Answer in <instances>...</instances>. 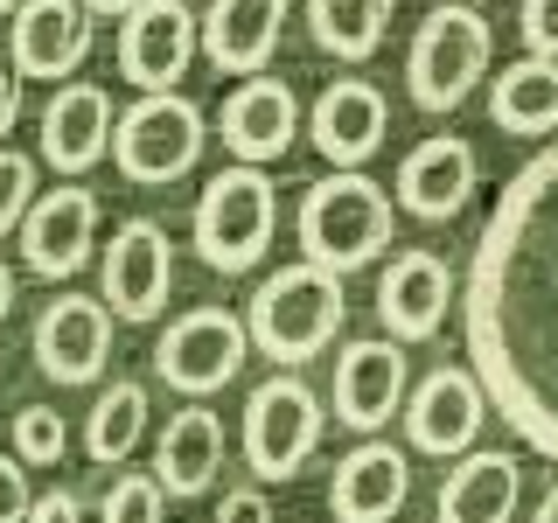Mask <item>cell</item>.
Instances as JSON below:
<instances>
[{
    "label": "cell",
    "instance_id": "6da1fadb",
    "mask_svg": "<svg viewBox=\"0 0 558 523\" xmlns=\"http://www.w3.org/2000/svg\"><path fill=\"white\" fill-rule=\"evenodd\" d=\"M468 370L523 447L558 461V147L531 154L488 209L461 287Z\"/></svg>",
    "mask_w": 558,
    "mask_h": 523
},
{
    "label": "cell",
    "instance_id": "7a4b0ae2",
    "mask_svg": "<svg viewBox=\"0 0 558 523\" xmlns=\"http://www.w3.org/2000/svg\"><path fill=\"white\" fill-rule=\"evenodd\" d=\"M293 223H301V258L349 279V272H363V266L384 258V244L398 231V203L384 196L363 168H336L301 196V217Z\"/></svg>",
    "mask_w": 558,
    "mask_h": 523
},
{
    "label": "cell",
    "instance_id": "3957f363",
    "mask_svg": "<svg viewBox=\"0 0 558 523\" xmlns=\"http://www.w3.org/2000/svg\"><path fill=\"white\" fill-rule=\"evenodd\" d=\"M342 314H349L342 272L314 266V258H293V266H279L266 287L252 293L244 328H252V349H266L279 370H301V363H314L342 336Z\"/></svg>",
    "mask_w": 558,
    "mask_h": 523
},
{
    "label": "cell",
    "instance_id": "277c9868",
    "mask_svg": "<svg viewBox=\"0 0 558 523\" xmlns=\"http://www.w3.org/2000/svg\"><path fill=\"white\" fill-rule=\"evenodd\" d=\"M488 57H496V28L482 22V8L468 0H440V8L418 22L412 49H405V92L418 112H453L475 84L488 77Z\"/></svg>",
    "mask_w": 558,
    "mask_h": 523
},
{
    "label": "cell",
    "instance_id": "5b68a950",
    "mask_svg": "<svg viewBox=\"0 0 558 523\" xmlns=\"http://www.w3.org/2000/svg\"><path fill=\"white\" fill-rule=\"evenodd\" d=\"M279 231V182L266 168L231 161L223 174H209L203 203H196V258L209 272H252L272 252Z\"/></svg>",
    "mask_w": 558,
    "mask_h": 523
},
{
    "label": "cell",
    "instance_id": "8992f818",
    "mask_svg": "<svg viewBox=\"0 0 558 523\" xmlns=\"http://www.w3.org/2000/svg\"><path fill=\"white\" fill-rule=\"evenodd\" d=\"M322 433H328V412H322V398H314V384H301V370H279L244 398L238 447H244V467H252L258 482H293L314 461Z\"/></svg>",
    "mask_w": 558,
    "mask_h": 523
},
{
    "label": "cell",
    "instance_id": "52a82bcc",
    "mask_svg": "<svg viewBox=\"0 0 558 523\" xmlns=\"http://www.w3.org/2000/svg\"><path fill=\"white\" fill-rule=\"evenodd\" d=\"M203 139L209 126L182 92H140L112 126V161L140 188H168L203 161Z\"/></svg>",
    "mask_w": 558,
    "mask_h": 523
},
{
    "label": "cell",
    "instance_id": "ba28073f",
    "mask_svg": "<svg viewBox=\"0 0 558 523\" xmlns=\"http://www.w3.org/2000/svg\"><path fill=\"white\" fill-rule=\"evenodd\" d=\"M244 349H252V328L231 307H189L154 342V377L182 398H217L223 384H238Z\"/></svg>",
    "mask_w": 558,
    "mask_h": 523
},
{
    "label": "cell",
    "instance_id": "9c48e42d",
    "mask_svg": "<svg viewBox=\"0 0 558 523\" xmlns=\"http://www.w3.org/2000/svg\"><path fill=\"white\" fill-rule=\"evenodd\" d=\"M105 293L98 301L112 307V321H154L174 293V244L154 217H126L105 244Z\"/></svg>",
    "mask_w": 558,
    "mask_h": 523
},
{
    "label": "cell",
    "instance_id": "30bf717a",
    "mask_svg": "<svg viewBox=\"0 0 558 523\" xmlns=\"http://www.w3.org/2000/svg\"><path fill=\"white\" fill-rule=\"evenodd\" d=\"M203 49V14H189V0H147L119 22V77L140 92H174L189 77Z\"/></svg>",
    "mask_w": 558,
    "mask_h": 523
},
{
    "label": "cell",
    "instance_id": "8fae6325",
    "mask_svg": "<svg viewBox=\"0 0 558 523\" xmlns=\"http://www.w3.org/2000/svg\"><path fill=\"white\" fill-rule=\"evenodd\" d=\"M496 412L475 370L440 363L433 377H418V391L405 398V440L412 453H468L482 440V418Z\"/></svg>",
    "mask_w": 558,
    "mask_h": 523
},
{
    "label": "cell",
    "instance_id": "7c38bea8",
    "mask_svg": "<svg viewBox=\"0 0 558 523\" xmlns=\"http://www.w3.org/2000/svg\"><path fill=\"white\" fill-rule=\"evenodd\" d=\"M301 98H293V84L287 77H238V92L223 98V112H217V139L231 147V161L244 168H266L279 161V154H293V133H301Z\"/></svg>",
    "mask_w": 558,
    "mask_h": 523
},
{
    "label": "cell",
    "instance_id": "4fadbf2b",
    "mask_svg": "<svg viewBox=\"0 0 558 523\" xmlns=\"http://www.w3.org/2000/svg\"><path fill=\"white\" fill-rule=\"evenodd\" d=\"M453 307V266L440 252H398L377 272V321L391 342H433Z\"/></svg>",
    "mask_w": 558,
    "mask_h": 523
},
{
    "label": "cell",
    "instance_id": "5bb4252c",
    "mask_svg": "<svg viewBox=\"0 0 558 523\" xmlns=\"http://www.w3.org/2000/svg\"><path fill=\"white\" fill-rule=\"evenodd\" d=\"M112 356V307L92 293H63L35 321V363L49 384H98Z\"/></svg>",
    "mask_w": 558,
    "mask_h": 523
},
{
    "label": "cell",
    "instance_id": "9a60e30c",
    "mask_svg": "<svg viewBox=\"0 0 558 523\" xmlns=\"http://www.w3.org/2000/svg\"><path fill=\"white\" fill-rule=\"evenodd\" d=\"M475 174H482L475 147H468L461 133H433L398 161L391 203L405 209V217H418V223H447V217L468 209V196H475Z\"/></svg>",
    "mask_w": 558,
    "mask_h": 523
},
{
    "label": "cell",
    "instance_id": "2e32d148",
    "mask_svg": "<svg viewBox=\"0 0 558 523\" xmlns=\"http://www.w3.org/2000/svg\"><path fill=\"white\" fill-rule=\"evenodd\" d=\"M405 405V349L391 336L336 349V418L349 433H384V418Z\"/></svg>",
    "mask_w": 558,
    "mask_h": 523
},
{
    "label": "cell",
    "instance_id": "e0dca14e",
    "mask_svg": "<svg viewBox=\"0 0 558 523\" xmlns=\"http://www.w3.org/2000/svg\"><path fill=\"white\" fill-rule=\"evenodd\" d=\"M384 126H391V105H384V92L371 77H336L322 98H314L307 112V139L322 161L336 168H363L371 154L384 147Z\"/></svg>",
    "mask_w": 558,
    "mask_h": 523
},
{
    "label": "cell",
    "instance_id": "ac0fdd59",
    "mask_svg": "<svg viewBox=\"0 0 558 523\" xmlns=\"http://www.w3.org/2000/svg\"><path fill=\"white\" fill-rule=\"evenodd\" d=\"M98 244V196L92 188H49V196H35L28 223H22V258L35 279H70L92 258Z\"/></svg>",
    "mask_w": 558,
    "mask_h": 523
},
{
    "label": "cell",
    "instance_id": "d6986e66",
    "mask_svg": "<svg viewBox=\"0 0 558 523\" xmlns=\"http://www.w3.org/2000/svg\"><path fill=\"white\" fill-rule=\"evenodd\" d=\"M112 126H119V112H112V92H105V84H63V92L43 105V161L70 182V174L98 168L105 154H112Z\"/></svg>",
    "mask_w": 558,
    "mask_h": 523
},
{
    "label": "cell",
    "instance_id": "ffe728a7",
    "mask_svg": "<svg viewBox=\"0 0 558 523\" xmlns=\"http://www.w3.org/2000/svg\"><path fill=\"white\" fill-rule=\"evenodd\" d=\"M412 496V467H405V447H384V440H363L336 461V482H328V510L336 523H391Z\"/></svg>",
    "mask_w": 558,
    "mask_h": 523
},
{
    "label": "cell",
    "instance_id": "44dd1931",
    "mask_svg": "<svg viewBox=\"0 0 558 523\" xmlns=\"http://www.w3.org/2000/svg\"><path fill=\"white\" fill-rule=\"evenodd\" d=\"M92 57V8L84 0H22L14 8V70L22 77H63Z\"/></svg>",
    "mask_w": 558,
    "mask_h": 523
},
{
    "label": "cell",
    "instance_id": "7402d4cb",
    "mask_svg": "<svg viewBox=\"0 0 558 523\" xmlns=\"http://www.w3.org/2000/svg\"><path fill=\"white\" fill-rule=\"evenodd\" d=\"M287 8L293 0H209L203 14V57L223 77H258L272 63L279 35H287Z\"/></svg>",
    "mask_w": 558,
    "mask_h": 523
},
{
    "label": "cell",
    "instance_id": "603a6c76",
    "mask_svg": "<svg viewBox=\"0 0 558 523\" xmlns=\"http://www.w3.org/2000/svg\"><path fill=\"white\" fill-rule=\"evenodd\" d=\"M223 418L209 412V405H182L161 426V440H154V482L168 488V496H203L209 482H217V467H223Z\"/></svg>",
    "mask_w": 558,
    "mask_h": 523
},
{
    "label": "cell",
    "instance_id": "cb8c5ba5",
    "mask_svg": "<svg viewBox=\"0 0 558 523\" xmlns=\"http://www.w3.org/2000/svg\"><path fill=\"white\" fill-rule=\"evenodd\" d=\"M523 496V467L517 453H468L461 467H447L433 516L440 523H510Z\"/></svg>",
    "mask_w": 558,
    "mask_h": 523
},
{
    "label": "cell",
    "instance_id": "d4e9b609",
    "mask_svg": "<svg viewBox=\"0 0 558 523\" xmlns=\"http://www.w3.org/2000/svg\"><path fill=\"white\" fill-rule=\"evenodd\" d=\"M488 119L502 133H558V57H517L488 77Z\"/></svg>",
    "mask_w": 558,
    "mask_h": 523
},
{
    "label": "cell",
    "instance_id": "484cf974",
    "mask_svg": "<svg viewBox=\"0 0 558 523\" xmlns=\"http://www.w3.org/2000/svg\"><path fill=\"white\" fill-rule=\"evenodd\" d=\"M398 0H307V28L328 57L342 63H371L384 49V28H391Z\"/></svg>",
    "mask_w": 558,
    "mask_h": 523
},
{
    "label": "cell",
    "instance_id": "4316f807",
    "mask_svg": "<svg viewBox=\"0 0 558 523\" xmlns=\"http://www.w3.org/2000/svg\"><path fill=\"white\" fill-rule=\"evenodd\" d=\"M140 440H147V384H133V377L105 384L92 405V426H84V453L92 461H126Z\"/></svg>",
    "mask_w": 558,
    "mask_h": 523
},
{
    "label": "cell",
    "instance_id": "83f0119b",
    "mask_svg": "<svg viewBox=\"0 0 558 523\" xmlns=\"http://www.w3.org/2000/svg\"><path fill=\"white\" fill-rule=\"evenodd\" d=\"M14 453H22L28 467H57L70 453V418L57 405H22L14 412Z\"/></svg>",
    "mask_w": 558,
    "mask_h": 523
},
{
    "label": "cell",
    "instance_id": "f1b7e54d",
    "mask_svg": "<svg viewBox=\"0 0 558 523\" xmlns=\"http://www.w3.org/2000/svg\"><path fill=\"white\" fill-rule=\"evenodd\" d=\"M168 516V488L154 475H119L98 502V523H161Z\"/></svg>",
    "mask_w": 558,
    "mask_h": 523
},
{
    "label": "cell",
    "instance_id": "f546056e",
    "mask_svg": "<svg viewBox=\"0 0 558 523\" xmlns=\"http://www.w3.org/2000/svg\"><path fill=\"white\" fill-rule=\"evenodd\" d=\"M35 209V161L22 147H0V238H14Z\"/></svg>",
    "mask_w": 558,
    "mask_h": 523
},
{
    "label": "cell",
    "instance_id": "4dcf8cb0",
    "mask_svg": "<svg viewBox=\"0 0 558 523\" xmlns=\"http://www.w3.org/2000/svg\"><path fill=\"white\" fill-rule=\"evenodd\" d=\"M517 28H523V49H531V57H558V0H523Z\"/></svg>",
    "mask_w": 558,
    "mask_h": 523
},
{
    "label": "cell",
    "instance_id": "1f68e13d",
    "mask_svg": "<svg viewBox=\"0 0 558 523\" xmlns=\"http://www.w3.org/2000/svg\"><path fill=\"white\" fill-rule=\"evenodd\" d=\"M35 496H28V461L22 453H0V523H28Z\"/></svg>",
    "mask_w": 558,
    "mask_h": 523
},
{
    "label": "cell",
    "instance_id": "d6a6232c",
    "mask_svg": "<svg viewBox=\"0 0 558 523\" xmlns=\"http://www.w3.org/2000/svg\"><path fill=\"white\" fill-rule=\"evenodd\" d=\"M217 523H272V502L258 488H231V496H217Z\"/></svg>",
    "mask_w": 558,
    "mask_h": 523
},
{
    "label": "cell",
    "instance_id": "836d02e7",
    "mask_svg": "<svg viewBox=\"0 0 558 523\" xmlns=\"http://www.w3.org/2000/svg\"><path fill=\"white\" fill-rule=\"evenodd\" d=\"M28 523H84V502L70 496V488H49V496H35Z\"/></svg>",
    "mask_w": 558,
    "mask_h": 523
},
{
    "label": "cell",
    "instance_id": "e575fe53",
    "mask_svg": "<svg viewBox=\"0 0 558 523\" xmlns=\"http://www.w3.org/2000/svg\"><path fill=\"white\" fill-rule=\"evenodd\" d=\"M14 119H22V70H0V139L14 133Z\"/></svg>",
    "mask_w": 558,
    "mask_h": 523
},
{
    "label": "cell",
    "instance_id": "d590c367",
    "mask_svg": "<svg viewBox=\"0 0 558 523\" xmlns=\"http://www.w3.org/2000/svg\"><path fill=\"white\" fill-rule=\"evenodd\" d=\"M84 8H92V14H112V22H126V14L147 8V0H84Z\"/></svg>",
    "mask_w": 558,
    "mask_h": 523
},
{
    "label": "cell",
    "instance_id": "8d00e7d4",
    "mask_svg": "<svg viewBox=\"0 0 558 523\" xmlns=\"http://www.w3.org/2000/svg\"><path fill=\"white\" fill-rule=\"evenodd\" d=\"M8 314H14V272L0 266V336H8Z\"/></svg>",
    "mask_w": 558,
    "mask_h": 523
},
{
    "label": "cell",
    "instance_id": "74e56055",
    "mask_svg": "<svg viewBox=\"0 0 558 523\" xmlns=\"http://www.w3.org/2000/svg\"><path fill=\"white\" fill-rule=\"evenodd\" d=\"M537 523H558V482H551V496L537 502Z\"/></svg>",
    "mask_w": 558,
    "mask_h": 523
},
{
    "label": "cell",
    "instance_id": "f35d334b",
    "mask_svg": "<svg viewBox=\"0 0 558 523\" xmlns=\"http://www.w3.org/2000/svg\"><path fill=\"white\" fill-rule=\"evenodd\" d=\"M14 8H22V0H0V14H14Z\"/></svg>",
    "mask_w": 558,
    "mask_h": 523
},
{
    "label": "cell",
    "instance_id": "ab89813d",
    "mask_svg": "<svg viewBox=\"0 0 558 523\" xmlns=\"http://www.w3.org/2000/svg\"><path fill=\"white\" fill-rule=\"evenodd\" d=\"M468 8H482V0H468Z\"/></svg>",
    "mask_w": 558,
    "mask_h": 523
}]
</instances>
